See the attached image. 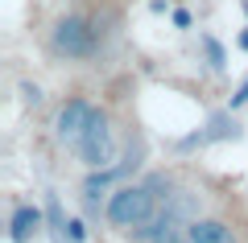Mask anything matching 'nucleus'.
Wrapping results in <instances>:
<instances>
[{"instance_id":"nucleus-1","label":"nucleus","mask_w":248,"mask_h":243,"mask_svg":"<svg viewBox=\"0 0 248 243\" xmlns=\"http://www.w3.org/2000/svg\"><path fill=\"white\" fill-rule=\"evenodd\" d=\"M108 21L91 9H62L50 17L42 33V50L54 66H83V62L104 54Z\"/></svg>"},{"instance_id":"nucleus-2","label":"nucleus","mask_w":248,"mask_h":243,"mask_svg":"<svg viewBox=\"0 0 248 243\" xmlns=\"http://www.w3.org/2000/svg\"><path fill=\"white\" fill-rule=\"evenodd\" d=\"M157 214H161V202L153 198V190L145 182H120L104 202V223L112 227V231H120V235L141 231V227L153 223Z\"/></svg>"},{"instance_id":"nucleus-3","label":"nucleus","mask_w":248,"mask_h":243,"mask_svg":"<svg viewBox=\"0 0 248 243\" xmlns=\"http://www.w3.org/2000/svg\"><path fill=\"white\" fill-rule=\"evenodd\" d=\"M79 161H83V169H108V165H116L124 157V140H120V124H116V115H112V107H104V103H95V112H91V124H87V132H83V140H79Z\"/></svg>"},{"instance_id":"nucleus-4","label":"nucleus","mask_w":248,"mask_h":243,"mask_svg":"<svg viewBox=\"0 0 248 243\" xmlns=\"http://www.w3.org/2000/svg\"><path fill=\"white\" fill-rule=\"evenodd\" d=\"M91 112H95V103H91L87 95H66L54 107V120H50L54 144L58 148H79L83 132H87V124H91Z\"/></svg>"},{"instance_id":"nucleus-5","label":"nucleus","mask_w":248,"mask_h":243,"mask_svg":"<svg viewBox=\"0 0 248 243\" xmlns=\"http://www.w3.org/2000/svg\"><path fill=\"white\" fill-rule=\"evenodd\" d=\"M190 243H244L240 239V227L228 214H195L186 227Z\"/></svg>"},{"instance_id":"nucleus-6","label":"nucleus","mask_w":248,"mask_h":243,"mask_svg":"<svg viewBox=\"0 0 248 243\" xmlns=\"http://www.w3.org/2000/svg\"><path fill=\"white\" fill-rule=\"evenodd\" d=\"M46 227V206L37 202H13V218H9V243H33Z\"/></svg>"},{"instance_id":"nucleus-7","label":"nucleus","mask_w":248,"mask_h":243,"mask_svg":"<svg viewBox=\"0 0 248 243\" xmlns=\"http://www.w3.org/2000/svg\"><path fill=\"white\" fill-rule=\"evenodd\" d=\"M66 223H71V218L62 214L58 194H54V190H46V231L54 235V243H66Z\"/></svg>"},{"instance_id":"nucleus-8","label":"nucleus","mask_w":248,"mask_h":243,"mask_svg":"<svg viewBox=\"0 0 248 243\" xmlns=\"http://www.w3.org/2000/svg\"><path fill=\"white\" fill-rule=\"evenodd\" d=\"M203 50H207V62H211V70H223V66H228V54H223V45L215 42L211 33H203Z\"/></svg>"},{"instance_id":"nucleus-9","label":"nucleus","mask_w":248,"mask_h":243,"mask_svg":"<svg viewBox=\"0 0 248 243\" xmlns=\"http://www.w3.org/2000/svg\"><path fill=\"white\" fill-rule=\"evenodd\" d=\"M66 243H87V223L83 218H71L66 223Z\"/></svg>"},{"instance_id":"nucleus-10","label":"nucleus","mask_w":248,"mask_h":243,"mask_svg":"<svg viewBox=\"0 0 248 243\" xmlns=\"http://www.w3.org/2000/svg\"><path fill=\"white\" fill-rule=\"evenodd\" d=\"M21 95H25V103H42V87H37V83H21Z\"/></svg>"},{"instance_id":"nucleus-11","label":"nucleus","mask_w":248,"mask_h":243,"mask_svg":"<svg viewBox=\"0 0 248 243\" xmlns=\"http://www.w3.org/2000/svg\"><path fill=\"white\" fill-rule=\"evenodd\" d=\"M244 103H248V78L236 87V95H232V112H236V107H244Z\"/></svg>"},{"instance_id":"nucleus-12","label":"nucleus","mask_w":248,"mask_h":243,"mask_svg":"<svg viewBox=\"0 0 248 243\" xmlns=\"http://www.w3.org/2000/svg\"><path fill=\"white\" fill-rule=\"evenodd\" d=\"M170 17H174V29H190V13L186 9H174Z\"/></svg>"},{"instance_id":"nucleus-13","label":"nucleus","mask_w":248,"mask_h":243,"mask_svg":"<svg viewBox=\"0 0 248 243\" xmlns=\"http://www.w3.org/2000/svg\"><path fill=\"white\" fill-rule=\"evenodd\" d=\"M236 45H240V50H244V54H248V25H244V29H240V37H236Z\"/></svg>"}]
</instances>
